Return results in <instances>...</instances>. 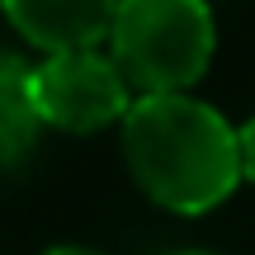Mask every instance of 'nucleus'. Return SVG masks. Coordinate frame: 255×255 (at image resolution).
Here are the masks:
<instances>
[{
    "label": "nucleus",
    "mask_w": 255,
    "mask_h": 255,
    "mask_svg": "<svg viewBox=\"0 0 255 255\" xmlns=\"http://www.w3.org/2000/svg\"><path fill=\"white\" fill-rule=\"evenodd\" d=\"M104 43L137 95H170L203 81L218 24L208 0H119Z\"/></svg>",
    "instance_id": "obj_2"
},
{
    "label": "nucleus",
    "mask_w": 255,
    "mask_h": 255,
    "mask_svg": "<svg viewBox=\"0 0 255 255\" xmlns=\"http://www.w3.org/2000/svg\"><path fill=\"white\" fill-rule=\"evenodd\" d=\"M237 151H241V180L255 184V119L237 128Z\"/></svg>",
    "instance_id": "obj_6"
},
{
    "label": "nucleus",
    "mask_w": 255,
    "mask_h": 255,
    "mask_svg": "<svg viewBox=\"0 0 255 255\" xmlns=\"http://www.w3.org/2000/svg\"><path fill=\"white\" fill-rule=\"evenodd\" d=\"M33 100L43 128L100 132L123 123L137 95L104 47H71V52H47L33 66Z\"/></svg>",
    "instance_id": "obj_3"
},
{
    "label": "nucleus",
    "mask_w": 255,
    "mask_h": 255,
    "mask_svg": "<svg viewBox=\"0 0 255 255\" xmlns=\"http://www.w3.org/2000/svg\"><path fill=\"white\" fill-rule=\"evenodd\" d=\"M114 5L119 0H0L14 33L43 52L100 47L109 38Z\"/></svg>",
    "instance_id": "obj_4"
},
{
    "label": "nucleus",
    "mask_w": 255,
    "mask_h": 255,
    "mask_svg": "<svg viewBox=\"0 0 255 255\" xmlns=\"http://www.w3.org/2000/svg\"><path fill=\"white\" fill-rule=\"evenodd\" d=\"M119 128L132 180L170 213H208L241 184L237 128L189 90L137 95Z\"/></svg>",
    "instance_id": "obj_1"
},
{
    "label": "nucleus",
    "mask_w": 255,
    "mask_h": 255,
    "mask_svg": "<svg viewBox=\"0 0 255 255\" xmlns=\"http://www.w3.org/2000/svg\"><path fill=\"white\" fill-rule=\"evenodd\" d=\"M189 255H199V251H189Z\"/></svg>",
    "instance_id": "obj_8"
},
{
    "label": "nucleus",
    "mask_w": 255,
    "mask_h": 255,
    "mask_svg": "<svg viewBox=\"0 0 255 255\" xmlns=\"http://www.w3.org/2000/svg\"><path fill=\"white\" fill-rule=\"evenodd\" d=\"M43 255H100V251H85V246H52V251H43Z\"/></svg>",
    "instance_id": "obj_7"
},
{
    "label": "nucleus",
    "mask_w": 255,
    "mask_h": 255,
    "mask_svg": "<svg viewBox=\"0 0 255 255\" xmlns=\"http://www.w3.org/2000/svg\"><path fill=\"white\" fill-rule=\"evenodd\" d=\"M43 114L33 100V62L0 47V170H14L33 151Z\"/></svg>",
    "instance_id": "obj_5"
}]
</instances>
